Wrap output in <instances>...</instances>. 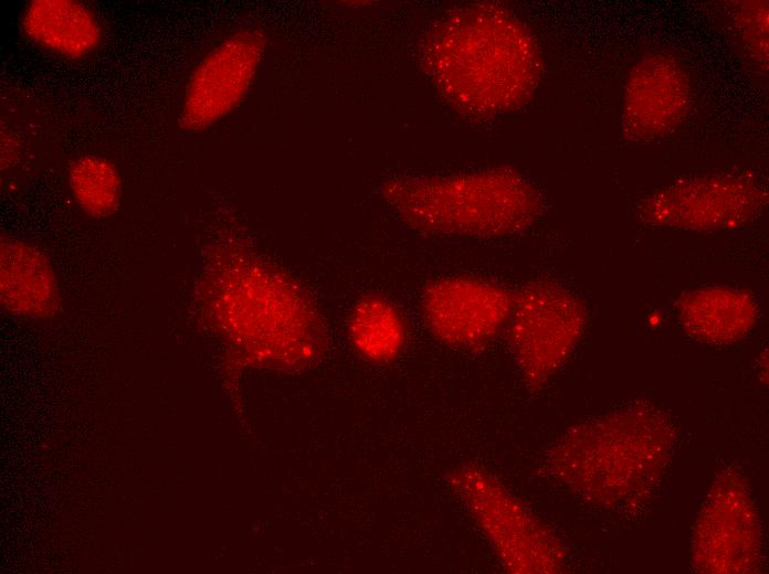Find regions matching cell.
<instances>
[{
	"label": "cell",
	"mask_w": 769,
	"mask_h": 574,
	"mask_svg": "<svg viewBox=\"0 0 769 574\" xmlns=\"http://www.w3.org/2000/svg\"><path fill=\"white\" fill-rule=\"evenodd\" d=\"M264 52V38L254 29L238 31L212 49L188 82L180 124L203 130L234 109L247 93Z\"/></svg>",
	"instance_id": "5b68a950"
},
{
	"label": "cell",
	"mask_w": 769,
	"mask_h": 574,
	"mask_svg": "<svg viewBox=\"0 0 769 574\" xmlns=\"http://www.w3.org/2000/svg\"><path fill=\"white\" fill-rule=\"evenodd\" d=\"M386 196L409 223L452 234H502L520 226L534 208L530 190L505 174L399 181Z\"/></svg>",
	"instance_id": "6da1fadb"
},
{
	"label": "cell",
	"mask_w": 769,
	"mask_h": 574,
	"mask_svg": "<svg viewBox=\"0 0 769 574\" xmlns=\"http://www.w3.org/2000/svg\"><path fill=\"white\" fill-rule=\"evenodd\" d=\"M0 246L1 305L21 315L51 313L60 305V293L45 254L29 242L10 236H2Z\"/></svg>",
	"instance_id": "ba28073f"
},
{
	"label": "cell",
	"mask_w": 769,
	"mask_h": 574,
	"mask_svg": "<svg viewBox=\"0 0 769 574\" xmlns=\"http://www.w3.org/2000/svg\"><path fill=\"white\" fill-rule=\"evenodd\" d=\"M447 483L506 571L517 573L539 568L542 548L539 534L495 477L481 468L464 466L449 474Z\"/></svg>",
	"instance_id": "8992f818"
},
{
	"label": "cell",
	"mask_w": 769,
	"mask_h": 574,
	"mask_svg": "<svg viewBox=\"0 0 769 574\" xmlns=\"http://www.w3.org/2000/svg\"><path fill=\"white\" fill-rule=\"evenodd\" d=\"M347 330L354 349L372 363H389L397 359L407 340L402 313L393 302L378 295L357 300Z\"/></svg>",
	"instance_id": "9c48e42d"
},
{
	"label": "cell",
	"mask_w": 769,
	"mask_h": 574,
	"mask_svg": "<svg viewBox=\"0 0 769 574\" xmlns=\"http://www.w3.org/2000/svg\"><path fill=\"white\" fill-rule=\"evenodd\" d=\"M515 294L483 278L449 276L429 283L420 307L426 329L442 344L474 349L506 327Z\"/></svg>",
	"instance_id": "277c9868"
},
{
	"label": "cell",
	"mask_w": 769,
	"mask_h": 574,
	"mask_svg": "<svg viewBox=\"0 0 769 574\" xmlns=\"http://www.w3.org/2000/svg\"><path fill=\"white\" fill-rule=\"evenodd\" d=\"M582 318L580 302L555 285L533 283L515 294L505 329L526 379L540 381L558 365L575 342Z\"/></svg>",
	"instance_id": "3957f363"
},
{
	"label": "cell",
	"mask_w": 769,
	"mask_h": 574,
	"mask_svg": "<svg viewBox=\"0 0 769 574\" xmlns=\"http://www.w3.org/2000/svg\"><path fill=\"white\" fill-rule=\"evenodd\" d=\"M221 279L217 305L254 333L265 363L287 366L314 355L318 320L298 287L272 268L249 262Z\"/></svg>",
	"instance_id": "7a4b0ae2"
},
{
	"label": "cell",
	"mask_w": 769,
	"mask_h": 574,
	"mask_svg": "<svg viewBox=\"0 0 769 574\" xmlns=\"http://www.w3.org/2000/svg\"><path fill=\"white\" fill-rule=\"evenodd\" d=\"M67 180L75 202L87 215L104 219L118 209L122 178L109 160L95 155L82 156L70 164Z\"/></svg>",
	"instance_id": "30bf717a"
},
{
	"label": "cell",
	"mask_w": 769,
	"mask_h": 574,
	"mask_svg": "<svg viewBox=\"0 0 769 574\" xmlns=\"http://www.w3.org/2000/svg\"><path fill=\"white\" fill-rule=\"evenodd\" d=\"M20 24L28 40L72 60L93 53L103 36L97 15L77 0H32L23 9Z\"/></svg>",
	"instance_id": "52a82bcc"
}]
</instances>
